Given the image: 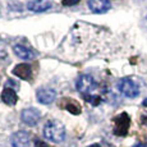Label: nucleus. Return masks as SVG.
<instances>
[{
	"label": "nucleus",
	"instance_id": "nucleus-6",
	"mask_svg": "<svg viewBox=\"0 0 147 147\" xmlns=\"http://www.w3.org/2000/svg\"><path fill=\"white\" fill-rule=\"evenodd\" d=\"M36 98L42 105H49L53 104L56 98V91L50 87H40L36 91Z\"/></svg>",
	"mask_w": 147,
	"mask_h": 147
},
{
	"label": "nucleus",
	"instance_id": "nucleus-3",
	"mask_svg": "<svg viewBox=\"0 0 147 147\" xmlns=\"http://www.w3.org/2000/svg\"><path fill=\"white\" fill-rule=\"evenodd\" d=\"M76 87H77L78 92H81L83 96H88L94 92L96 88V82L94 77L90 74H82L78 77L77 82H76Z\"/></svg>",
	"mask_w": 147,
	"mask_h": 147
},
{
	"label": "nucleus",
	"instance_id": "nucleus-14",
	"mask_svg": "<svg viewBox=\"0 0 147 147\" xmlns=\"http://www.w3.org/2000/svg\"><path fill=\"white\" fill-rule=\"evenodd\" d=\"M87 98L88 102H91L92 105H98L101 102V97L100 96H92V95H88V96H84Z\"/></svg>",
	"mask_w": 147,
	"mask_h": 147
},
{
	"label": "nucleus",
	"instance_id": "nucleus-13",
	"mask_svg": "<svg viewBox=\"0 0 147 147\" xmlns=\"http://www.w3.org/2000/svg\"><path fill=\"white\" fill-rule=\"evenodd\" d=\"M13 51L19 59H23V60H31L33 58V53L28 47H24L22 45H16L13 47Z\"/></svg>",
	"mask_w": 147,
	"mask_h": 147
},
{
	"label": "nucleus",
	"instance_id": "nucleus-11",
	"mask_svg": "<svg viewBox=\"0 0 147 147\" xmlns=\"http://www.w3.org/2000/svg\"><path fill=\"white\" fill-rule=\"evenodd\" d=\"M1 101L9 106H14L18 101V96H17L16 91L10 87H5L1 92Z\"/></svg>",
	"mask_w": 147,
	"mask_h": 147
},
{
	"label": "nucleus",
	"instance_id": "nucleus-2",
	"mask_svg": "<svg viewBox=\"0 0 147 147\" xmlns=\"http://www.w3.org/2000/svg\"><path fill=\"white\" fill-rule=\"evenodd\" d=\"M118 90L120 91V94L129 98H134L140 95V87L131 78H121L118 82Z\"/></svg>",
	"mask_w": 147,
	"mask_h": 147
},
{
	"label": "nucleus",
	"instance_id": "nucleus-5",
	"mask_svg": "<svg viewBox=\"0 0 147 147\" xmlns=\"http://www.w3.org/2000/svg\"><path fill=\"white\" fill-rule=\"evenodd\" d=\"M21 119L28 127H35L38 123V120L41 119V111L36 107H27L22 111Z\"/></svg>",
	"mask_w": 147,
	"mask_h": 147
},
{
	"label": "nucleus",
	"instance_id": "nucleus-1",
	"mask_svg": "<svg viewBox=\"0 0 147 147\" xmlns=\"http://www.w3.org/2000/svg\"><path fill=\"white\" fill-rule=\"evenodd\" d=\"M44 136L51 142H63L65 138V127L59 120H49L44 127Z\"/></svg>",
	"mask_w": 147,
	"mask_h": 147
},
{
	"label": "nucleus",
	"instance_id": "nucleus-8",
	"mask_svg": "<svg viewBox=\"0 0 147 147\" xmlns=\"http://www.w3.org/2000/svg\"><path fill=\"white\" fill-rule=\"evenodd\" d=\"M10 143L13 147H28L30 146V134L24 131H18L12 134Z\"/></svg>",
	"mask_w": 147,
	"mask_h": 147
},
{
	"label": "nucleus",
	"instance_id": "nucleus-15",
	"mask_svg": "<svg viewBox=\"0 0 147 147\" xmlns=\"http://www.w3.org/2000/svg\"><path fill=\"white\" fill-rule=\"evenodd\" d=\"M81 0H63L61 1V4L64 5V7H72V5H76V4H78Z\"/></svg>",
	"mask_w": 147,
	"mask_h": 147
},
{
	"label": "nucleus",
	"instance_id": "nucleus-17",
	"mask_svg": "<svg viewBox=\"0 0 147 147\" xmlns=\"http://www.w3.org/2000/svg\"><path fill=\"white\" fill-rule=\"evenodd\" d=\"M133 147H147V146L145 145V143H141V142H140V143H136Z\"/></svg>",
	"mask_w": 147,
	"mask_h": 147
},
{
	"label": "nucleus",
	"instance_id": "nucleus-12",
	"mask_svg": "<svg viewBox=\"0 0 147 147\" xmlns=\"http://www.w3.org/2000/svg\"><path fill=\"white\" fill-rule=\"evenodd\" d=\"M61 106H63L67 111L72 113L73 115H78V114H81V111H82L81 105L74 100V98H63Z\"/></svg>",
	"mask_w": 147,
	"mask_h": 147
},
{
	"label": "nucleus",
	"instance_id": "nucleus-9",
	"mask_svg": "<svg viewBox=\"0 0 147 147\" xmlns=\"http://www.w3.org/2000/svg\"><path fill=\"white\" fill-rule=\"evenodd\" d=\"M13 74L16 76V77H18L19 80L28 81V80H31V77H32V69H31L30 64L21 63V64H17V65L14 67Z\"/></svg>",
	"mask_w": 147,
	"mask_h": 147
},
{
	"label": "nucleus",
	"instance_id": "nucleus-4",
	"mask_svg": "<svg viewBox=\"0 0 147 147\" xmlns=\"http://www.w3.org/2000/svg\"><path fill=\"white\" fill-rule=\"evenodd\" d=\"M114 133L117 136H125L131 125V118L127 113H121L120 115L114 118Z\"/></svg>",
	"mask_w": 147,
	"mask_h": 147
},
{
	"label": "nucleus",
	"instance_id": "nucleus-10",
	"mask_svg": "<svg viewBox=\"0 0 147 147\" xmlns=\"http://www.w3.org/2000/svg\"><path fill=\"white\" fill-rule=\"evenodd\" d=\"M53 7L51 0H32L27 4V8L32 12H45Z\"/></svg>",
	"mask_w": 147,
	"mask_h": 147
},
{
	"label": "nucleus",
	"instance_id": "nucleus-7",
	"mask_svg": "<svg viewBox=\"0 0 147 147\" xmlns=\"http://www.w3.org/2000/svg\"><path fill=\"white\" fill-rule=\"evenodd\" d=\"M90 10L97 14H102L106 13L107 10L111 8V3L110 0H88L87 1Z\"/></svg>",
	"mask_w": 147,
	"mask_h": 147
},
{
	"label": "nucleus",
	"instance_id": "nucleus-16",
	"mask_svg": "<svg viewBox=\"0 0 147 147\" xmlns=\"http://www.w3.org/2000/svg\"><path fill=\"white\" fill-rule=\"evenodd\" d=\"M35 147H50V146L47 145L46 142H44V141L36 140V141H35Z\"/></svg>",
	"mask_w": 147,
	"mask_h": 147
},
{
	"label": "nucleus",
	"instance_id": "nucleus-18",
	"mask_svg": "<svg viewBox=\"0 0 147 147\" xmlns=\"http://www.w3.org/2000/svg\"><path fill=\"white\" fill-rule=\"evenodd\" d=\"M142 105H143V106H145V107H147V98H145V100H143Z\"/></svg>",
	"mask_w": 147,
	"mask_h": 147
}]
</instances>
